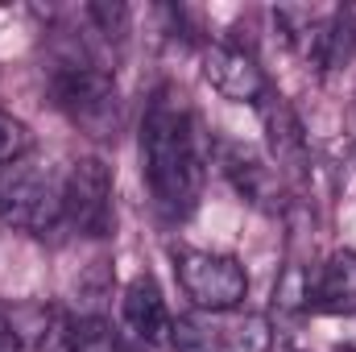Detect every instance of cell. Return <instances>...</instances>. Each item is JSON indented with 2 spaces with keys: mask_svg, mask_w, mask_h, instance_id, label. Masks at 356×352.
<instances>
[{
  "mask_svg": "<svg viewBox=\"0 0 356 352\" xmlns=\"http://www.w3.org/2000/svg\"><path fill=\"white\" fill-rule=\"evenodd\" d=\"M141 175L162 216L186 220L203 195V154L191 112L162 88L141 120Z\"/></svg>",
  "mask_w": 356,
  "mask_h": 352,
  "instance_id": "6da1fadb",
  "label": "cell"
},
{
  "mask_svg": "<svg viewBox=\"0 0 356 352\" xmlns=\"http://www.w3.org/2000/svg\"><path fill=\"white\" fill-rule=\"evenodd\" d=\"M311 294H315V282H311V273H307L298 262H290L282 273H277V282H273V311H282V315H294V311L311 307Z\"/></svg>",
  "mask_w": 356,
  "mask_h": 352,
  "instance_id": "8fae6325",
  "label": "cell"
},
{
  "mask_svg": "<svg viewBox=\"0 0 356 352\" xmlns=\"http://www.w3.org/2000/svg\"><path fill=\"white\" fill-rule=\"evenodd\" d=\"M63 220L79 237H108L112 228V170L99 158H79L63 178Z\"/></svg>",
  "mask_w": 356,
  "mask_h": 352,
  "instance_id": "5b68a950",
  "label": "cell"
},
{
  "mask_svg": "<svg viewBox=\"0 0 356 352\" xmlns=\"http://www.w3.org/2000/svg\"><path fill=\"white\" fill-rule=\"evenodd\" d=\"M348 158H353V166H356V141H353V150H348Z\"/></svg>",
  "mask_w": 356,
  "mask_h": 352,
  "instance_id": "e0dca14e",
  "label": "cell"
},
{
  "mask_svg": "<svg viewBox=\"0 0 356 352\" xmlns=\"http://www.w3.org/2000/svg\"><path fill=\"white\" fill-rule=\"evenodd\" d=\"M71 349L75 352H120V340H116L108 319L83 315L79 323H71Z\"/></svg>",
  "mask_w": 356,
  "mask_h": 352,
  "instance_id": "4fadbf2b",
  "label": "cell"
},
{
  "mask_svg": "<svg viewBox=\"0 0 356 352\" xmlns=\"http://www.w3.org/2000/svg\"><path fill=\"white\" fill-rule=\"evenodd\" d=\"M0 216L21 232H50L63 220V178L33 158L0 166Z\"/></svg>",
  "mask_w": 356,
  "mask_h": 352,
  "instance_id": "3957f363",
  "label": "cell"
},
{
  "mask_svg": "<svg viewBox=\"0 0 356 352\" xmlns=\"http://www.w3.org/2000/svg\"><path fill=\"white\" fill-rule=\"evenodd\" d=\"M311 311L319 315H356V253H332L319 269Z\"/></svg>",
  "mask_w": 356,
  "mask_h": 352,
  "instance_id": "30bf717a",
  "label": "cell"
},
{
  "mask_svg": "<svg viewBox=\"0 0 356 352\" xmlns=\"http://www.w3.org/2000/svg\"><path fill=\"white\" fill-rule=\"evenodd\" d=\"M178 286L199 311H232L249 294V273L236 257L203 253V249H178L175 253Z\"/></svg>",
  "mask_w": 356,
  "mask_h": 352,
  "instance_id": "277c9868",
  "label": "cell"
},
{
  "mask_svg": "<svg viewBox=\"0 0 356 352\" xmlns=\"http://www.w3.org/2000/svg\"><path fill=\"white\" fill-rule=\"evenodd\" d=\"M88 21L108 38V42H124L133 13H129V4H120V0H95V4H88Z\"/></svg>",
  "mask_w": 356,
  "mask_h": 352,
  "instance_id": "5bb4252c",
  "label": "cell"
},
{
  "mask_svg": "<svg viewBox=\"0 0 356 352\" xmlns=\"http://www.w3.org/2000/svg\"><path fill=\"white\" fill-rule=\"evenodd\" d=\"M220 340V332L203 328L199 319H170V344L178 352H207Z\"/></svg>",
  "mask_w": 356,
  "mask_h": 352,
  "instance_id": "2e32d148",
  "label": "cell"
},
{
  "mask_svg": "<svg viewBox=\"0 0 356 352\" xmlns=\"http://www.w3.org/2000/svg\"><path fill=\"white\" fill-rule=\"evenodd\" d=\"M124 323L137 340L145 344H162L170 340V315H166V298L158 290V282L149 273H137L129 286H124Z\"/></svg>",
  "mask_w": 356,
  "mask_h": 352,
  "instance_id": "9c48e42d",
  "label": "cell"
},
{
  "mask_svg": "<svg viewBox=\"0 0 356 352\" xmlns=\"http://www.w3.org/2000/svg\"><path fill=\"white\" fill-rule=\"evenodd\" d=\"M269 340H273V332H269L266 315H245L228 332H220V344L228 352H269Z\"/></svg>",
  "mask_w": 356,
  "mask_h": 352,
  "instance_id": "7c38bea8",
  "label": "cell"
},
{
  "mask_svg": "<svg viewBox=\"0 0 356 352\" xmlns=\"http://www.w3.org/2000/svg\"><path fill=\"white\" fill-rule=\"evenodd\" d=\"M54 108L95 141H112L120 133V91L104 67L91 63H58L50 71Z\"/></svg>",
  "mask_w": 356,
  "mask_h": 352,
  "instance_id": "7a4b0ae2",
  "label": "cell"
},
{
  "mask_svg": "<svg viewBox=\"0 0 356 352\" xmlns=\"http://www.w3.org/2000/svg\"><path fill=\"white\" fill-rule=\"evenodd\" d=\"M257 116H261V129H266V145H269V162L277 166V175L302 178L307 175V133L294 116V108L266 91L257 99Z\"/></svg>",
  "mask_w": 356,
  "mask_h": 352,
  "instance_id": "ba28073f",
  "label": "cell"
},
{
  "mask_svg": "<svg viewBox=\"0 0 356 352\" xmlns=\"http://www.w3.org/2000/svg\"><path fill=\"white\" fill-rule=\"evenodd\" d=\"M203 79L220 91L224 99L253 104V108H257V99L269 91L261 67L253 63V54H245L241 46H228V42H216V46L203 50Z\"/></svg>",
  "mask_w": 356,
  "mask_h": 352,
  "instance_id": "52a82bcc",
  "label": "cell"
},
{
  "mask_svg": "<svg viewBox=\"0 0 356 352\" xmlns=\"http://www.w3.org/2000/svg\"><path fill=\"white\" fill-rule=\"evenodd\" d=\"M29 145H33L29 129H25L17 116L0 112V166H8V162H17V158H29Z\"/></svg>",
  "mask_w": 356,
  "mask_h": 352,
  "instance_id": "9a60e30c",
  "label": "cell"
},
{
  "mask_svg": "<svg viewBox=\"0 0 356 352\" xmlns=\"http://www.w3.org/2000/svg\"><path fill=\"white\" fill-rule=\"evenodd\" d=\"M216 162L224 178L236 186L241 199H249L261 211H277L282 207V186H277V170L269 166L266 158L241 141H216Z\"/></svg>",
  "mask_w": 356,
  "mask_h": 352,
  "instance_id": "8992f818",
  "label": "cell"
}]
</instances>
